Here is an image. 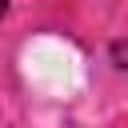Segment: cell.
<instances>
[{
	"label": "cell",
	"instance_id": "1",
	"mask_svg": "<svg viewBox=\"0 0 128 128\" xmlns=\"http://www.w3.org/2000/svg\"><path fill=\"white\" fill-rule=\"evenodd\" d=\"M112 60H116L120 68H128V40H116V44H112Z\"/></svg>",
	"mask_w": 128,
	"mask_h": 128
},
{
	"label": "cell",
	"instance_id": "2",
	"mask_svg": "<svg viewBox=\"0 0 128 128\" xmlns=\"http://www.w3.org/2000/svg\"><path fill=\"white\" fill-rule=\"evenodd\" d=\"M4 12H8V0H0V20H4Z\"/></svg>",
	"mask_w": 128,
	"mask_h": 128
}]
</instances>
